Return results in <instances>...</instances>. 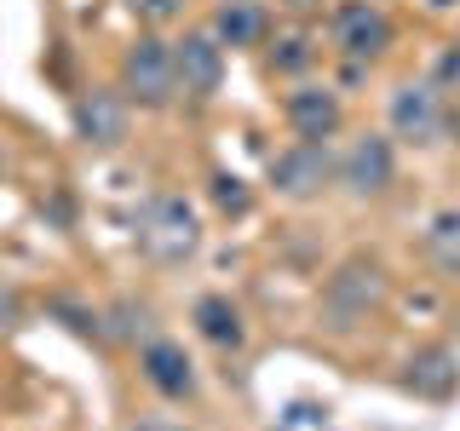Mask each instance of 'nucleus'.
Wrapping results in <instances>:
<instances>
[{
	"label": "nucleus",
	"instance_id": "obj_13",
	"mask_svg": "<svg viewBox=\"0 0 460 431\" xmlns=\"http://www.w3.org/2000/svg\"><path fill=\"white\" fill-rule=\"evenodd\" d=\"M208 29L225 52H248L270 35V12H265V0H219Z\"/></svg>",
	"mask_w": 460,
	"mask_h": 431
},
{
	"label": "nucleus",
	"instance_id": "obj_15",
	"mask_svg": "<svg viewBox=\"0 0 460 431\" xmlns=\"http://www.w3.org/2000/svg\"><path fill=\"white\" fill-rule=\"evenodd\" d=\"M420 248H426V259L443 270L449 282H460V207H438L426 219V230H420Z\"/></svg>",
	"mask_w": 460,
	"mask_h": 431
},
{
	"label": "nucleus",
	"instance_id": "obj_19",
	"mask_svg": "<svg viewBox=\"0 0 460 431\" xmlns=\"http://www.w3.org/2000/svg\"><path fill=\"white\" fill-rule=\"evenodd\" d=\"M127 12L144 23V29H162V23H172V18H184V0H121Z\"/></svg>",
	"mask_w": 460,
	"mask_h": 431
},
{
	"label": "nucleus",
	"instance_id": "obj_24",
	"mask_svg": "<svg viewBox=\"0 0 460 431\" xmlns=\"http://www.w3.org/2000/svg\"><path fill=\"white\" fill-rule=\"evenodd\" d=\"M431 6H449V0H431Z\"/></svg>",
	"mask_w": 460,
	"mask_h": 431
},
{
	"label": "nucleus",
	"instance_id": "obj_9",
	"mask_svg": "<svg viewBox=\"0 0 460 431\" xmlns=\"http://www.w3.org/2000/svg\"><path fill=\"white\" fill-rule=\"evenodd\" d=\"M138 374H144V385H150L155 397H167V402H190L196 397V363L184 356L179 339L150 334L138 345Z\"/></svg>",
	"mask_w": 460,
	"mask_h": 431
},
{
	"label": "nucleus",
	"instance_id": "obj_23",
	"mask_svg": "<svg viewBox=\"0 0 460 431\" xmlns=\"http://www.w3.org/2000/svg\"><path fill=\"white\" fill-rule=\"evenodd\" d=\"M0 172H6V150H0Z\"/></svg>",
	"mask_w": 460,
	"mask_h": 431
},
{
	"label": "nucleus",
	"instance_id": "obj_3",
	"mask_svg": "<svg viewBox=\"0 0 460 431\" xmlns=\"http://www.w3.org/2000/svg\"><path fill=\"white\" fill-rule=\"evenodd\" d=\"M380 299H385V270L374 259H345L323 287V328L351 334V328H363L380 311Z\"/></svg>",
	"mask_w": 460,
	"mask_h": 431
},
{
	"label": "nucleus",
	"instance_id": "obj_17",
	"mask_svg": "<svg viewBox=\"0 0 460 431\" xmlns=\"http://www.w3.org/2000/svg\"><path fill=\"white\" fill-rule=\"evenodd\" d=\"M213 207H219L225 219H248V207H253L248 184H242L236 172H213Z\"/></svg>",
	"mask_w": 460,
	"mask_h": 431
},
{
	"label": "nucleus",
	"instance_id": "obj_1",
	"mask_svg": "<svg viewBox=\"0 0 460 431\" xmlns=\"http://www.w3.org/2000/svg\"><path fill=\"white\" fill-rule=\"evenodd\" d=\"M133 248L150 265H184L201 248V219L179 190H155L144 207L133 213Z\"/></svg>",
	"mask_w": 460,
	"mask_h": 431
},
{
	"label": "nucleus",
	"instance_id": "obj_11",
	"mask_svg": "<svg viewBox=\"0 0 460 431\" xmlns=\"http://www.w3.org/2000/svg\"><path fill=\"white\" fill-rule=\"evenodd\" d=\"M127 98L121 92H104V86H93V92L75 98V110H69V121H75V138L93 144V150H115V144L127 138Z\"/></svg>",
	"mask_w": 460,
	"mask_h": 431
},
{
	"label": "nucleus",
	"instance_id": "obj_20",
	"mask_svg": "<svg viewBox=\"0 0 460 431\" xmlns=\"http://www.w3.org/2000/svg\"><path fill=\"white\" fill-rule=\"evenodd\" d=\"M127 431H190V426H179L172 414H144V420H133Z\"/></svg>",
	"mask_w": 460,
	"mask_h": 431
},
{
	"label": "nucleus",
	"instance_id": "obj_21",
	"mask_svg": "<svg viewBox=\"0 0 460 431\" xmlns=\"http://www.w3.org/2000/svg\"><path fill=\"white\" fill-rule=\"evenodd\" d=\"M443 138L460 144V98H449V115H443Z\"/></svg>",
	"mask_w": 460,
	"mask_h": 431
},
{
	"label": "nucleus",
	"instance_id": "obj_22",
	"mask_svg": "<svg viewBox=\"0 0 460 431\" xmlns=\"http://www.w3.org/2000/svg\"><path fill=\"white\" fill-rule=\"evenodd\" d=\"M277 6H288V12H299V18H305V12H323V0H277Z\"/></svg>",
	"mask_w": 460,
	"mask_h": 431
},
{
	"label": "nucleus",
	"instance_id": "obj_2",
	"mask_svg": "<svg viewBox=\"0 0 460 431\" xmlns=\"http://www.w3.org/2000/svg\"><path fill=\"white\" fill-rule=\"evenodd\" d=\"M115 92L138 110H167L179 98V69H172V40L138 35L133 47L121 52V69H115Z\"/></svg>",
	"mask_w": 460,
	"mask_h": 431
},
{
	"label": "nucleus",
	"instance_id": "obj_10",
	"mask_svg": "<svg viewBox=\"0 0 460 431\" xmlns=\"http://www.w3.org/2000/svg\"><path fill=\"white\" fill-rule=\"evenodd\" d=\"M282 115H288V127H294V138H311V144H328L345 127V104H340V92L334 86H294V92L282 98Z\"/></svg>",
	"mask_w": 460,
	"mask_h": 431
},
{
	"label": "nucleus",
	"instance_id": "obj_14",
	"mask_svg": "<svg viewBox=\"0 0 460 431\" xmlns=\"http://www.w3.org/2000/svg\"><path fill=\"white\" fill-rule=\"evenodd\" d=\"M190 322H196V334L208 345H219V351H242V345H248V322H242V311L230 305V294H201Z\"/></svg>",
	"mask_w": 460,
	"mask_h": 431
},
{
	"label": "nucleus",
	"instance_id": "obj_8",
	"mask_svg": "<svg viewBox=\"0 0 460 431\" xmlns=\"http://www.w3.org/2000/svg\"><path fill=\"white\" fill-rule=\"evenodd\" d=\"M172 69H179V92L208 104L225 86V47L213 40V29H190L184 40H172Z\"/></svg>",
	"mask_w": 460,
	"mask_h": 431
},
{
	"label": "nucleus",
	"instance_id": "obj_12",
	"mask_svg": "<svg viewBox=\"0 0 460 431\" xmlns=\"http://www.w3.org/2000/svg\"><path fill=\"white\" fill-rule=\"evenodd\" d=\"M402 391L426 397V402H449L460 391V356L449 345H426V351H414L409 363H402Z\"/></svg>",
	"mask_w": 460,
	"mask_h": 431
},
{
	"label": "nucleus",
	"instance_id": "obj_4",
	"mask_svg": "<svg viewBox=\"0 0 460 431\" xmlns=\"http://www.w3.org/2000/svg\"><path fill=\"white\" fill-rule=\"evenodd\" d=\"M443 115H449V98L431 81H402L385 98V121H392V138L414 144V150H431L443 144Z\"/></svg>",
	"mask_w": 460,
	"mask_h": 431
},
{
	"label": "nucleus",
	"instance_id": "obj_5",
	"mask_svg": "<svg viewBox=\"0 0 460 431\" xmlns=\"http://www.w3.org/2000/svg\"><path fill=\"white\" fill-rule=\"evenodd\" d=\"M334 184H345L357 201L385 196L397 184V150H392V138H385V133L351 138V144H345V155L334 162Z\"/></svg>",
	"mask_w": 460,
	"mask_h": 431
},
{
	"label": "nucleus",
	"instance_id": "obj_16",
	"mask_svg": "<svg viewBox=\"0 0 460 431\" xmlns=\"http://www.w3.org/2000/svg\"><path fill=\"white\" fill-rule=\"evenodd\" d=\"M311 64H316V40L311 35H277V47L265 52V69L270 75H282V81H299V75H311Z\"/></svg>",
	"mask_w": 460,
	"mask_h": 431
},
{
	"label": "nucleus",
	"instance_id": "obj_7",
	"mask_svg": "<svg viewBox=\"0 0 460 431\" xmlns=\"http://www.w3.org/2000/svg\"><path fill=\"white\" fill-rule=\"evenodd\" d=\"M270 184H277V196L288 201H311L323 196L328 184H334V155H328V144H311V138H294L288 150L270 155Z\"/></svg>",
	"mask_w": 460,
	"mask_h": 431
},
{
	"label": "nucleus",
	"instance_id": "obj_6",
	"mask_svg": "<svg viewBox=\"0 0 460 431\" xmlns=\"http://www.w3.org/2000/svg\"><path fill=\"white\" fill-rule=\"evenodd\" d=\"M328 29H334V52L345 64H374V57L392 52V18L374 0H340Z\"/></svg>",
	"mask_w": 460,
	"mask_h": 431
},
{
	"label": "nucleus",
	"instance_id": "obj_18",
	"mask_svg": "<svg viewBox=\"0 0 460 431\" xmlns=\"http://www.w3.org/2000/svg\"><path fill=\"white\" fill-rule=\"evenodd\" d=\"M431 86H438L443 98H460V40H443V52L431 57Z\"/></svg>",
	"mask_w": 460,
	"mask_h": 431
}]
</instances>
